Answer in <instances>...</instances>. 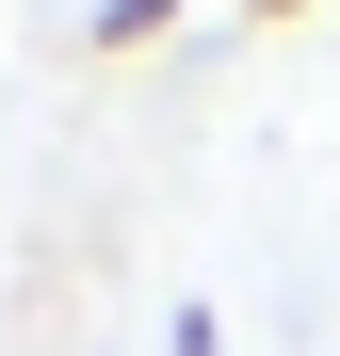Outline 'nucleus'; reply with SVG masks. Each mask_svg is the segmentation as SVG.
Returning a JSON list of instances; mask_svg holds the SVG:
<instances>
[{"instance_id": "obj_2", "label": "nucleus", "mask_w": 340, "mask_h": 356, "mask_svg": "<svg viewBox=\"0 0 340 356\" xmlns=\"http://www.w3.org/2000/svg\"><path fill=\"white\" fill-rule=\"evenodd\" d=\"M162 356H227V324H211V308H179V324H162Z\"/></svg>"}, {"instance_id": "obj_3", "label": "nucleus", "mask_w": 340, "mask_h": 356, "mask_svg": "<svg viewBox=\"0 0 340 356\" xmlns=\"http://www.w3.org/2000/svg\"><path fill=\"white\" fill-rule=\"evenodd\" d=\"M243 17H308V0H243Z\"/></svg>"}, {"instance_id": "obj_1", "label": "nucleus", "mask_w": 340, "mask_h": 356, "mask_svg": "<svg viewBox=\"0 0 340 356\" xmlns=\"http://www.w3.org/2000/svg\"><path fill=\"white\" fill-rule=\"evenodd\" d=\"M162 17H179V0H97V49H146Z\"/></svg>"}]
</instances>
